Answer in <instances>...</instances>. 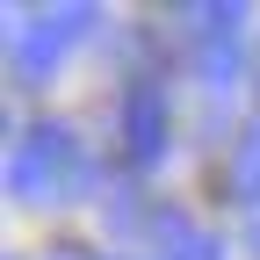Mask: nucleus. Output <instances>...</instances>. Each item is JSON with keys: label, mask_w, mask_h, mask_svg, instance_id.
<instances>
[{"label": "nucleus", "mask_w": 260, "mask_h": 260, "mask_svg": "<svg viewBox=\"0 0 260 260\" xmlns=\"http://www.w3.org/2000/svg\"><path fill=\"white\" fill-rule=\"evenodd\" d=\"M152 246H159V260H224V246H217L188 210H159V217H152Z\"/></svg>", "instance_id": "20e7f679"}, {"label": "nucleus", "mask_w": 260, "mask_h": 260, "mask_svg": "<svg viewBox=\"0 0 260 260\" xmlns=\"http://www.w3.org/2000/svg\"><path fill=\"white\" fill-rule=\"evenodd\" d=\"M94 22H102L94 8H29V15H15V29H8V65H15V87H44V80L58 73V58L73 51Z\"/></svg>", "instance_id": "f03ea898"}, {"label": "nucleus", "mask_w": 260, "mask_h": 260, "mask_svg": "<svg viewBox=\"0 0 260 260\" xmlns=\"http://www.w3.org/2000/svg\"><path fill=\"white\" fill-rule=\"evenodd\" d=\"M224 195L232 203H260V123H246L232 138V159H224Z\"/></svg>", "instance_id": "39448f33"}, {"label": "nucleus", "mask_w": 260, "mask_h": 260, "mask_svg": "<svg viewBox=\"0 0 260 260\" xmlns=\"http://www.w3.org/2000/svg\"><path fill=\"white\" fill-rule=\"evenodd\" d=\"M152 217H159V210H145V203H138V181H116V188L102 195V224H109L116 239H138V232H152Z\"/></svg>", "instance_id": "423d86ee"}, {"label": "nucleus", "mask_w": 260, "mask_h": 260, "mask_svg": "<svg viewBox=\"0 0 260 260\" xmlns=\"http://www.w3.org/2000/svg\"><path fill=\"white\" fill-rule=\"evenodd\" d=\"M246 246H253V260H260V224H253V232H246Z\"/></svg>", "instance_id": "6e6552de"}, {"label": "nucleus", "mask_w": 260, "mask_h": 260, "mask_svg": "<svg viewBox=\"0 0 260 260\" xmlns=\"http://www.w3.org/2000/svg\"><path fill=\"white\" fill-rule=\"evenodd\" d=\"M51 260H87V253H80V246H58V253H51Z\"/></svg>", "instance_id": "0eeeda50"}, {"label": "nucleus", "mask_w": 260, "mask_h": 260, "mask_svg": "<svg viewBox=\"0 0 260 260\" xmlns=\"http://www.w3.org/2000/svg\"><path fill=\"white\" fill-rule=\"evenodd\" d=\"M116 138H123V159H130L138 174L167 159L174 102H167V87H159V73H130V80H123V94H116Z\"/></svg>", "instance_id": "7ed1b4c3"}, {"label": "nucleus", "mask_w": 260, "mask_h": 260, "mask_svg": "<svg viewBox=\"0 0 260 260\" xmlns=\"http://www.w3.org/2000/svg\"><path fill=\"white\" fill-rule=\"evenodd\" d=\"M94 181V159L80 152V138L65 123H37L22 130L15 152H8V188L15 203H65V195H80Z\"/></svg>", "instance_id": "f257e3e1"}]
</instances>
